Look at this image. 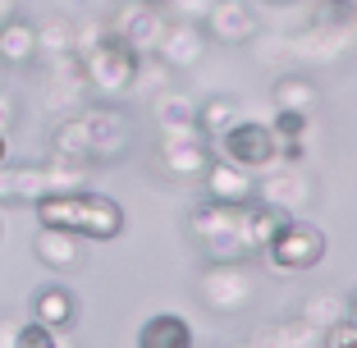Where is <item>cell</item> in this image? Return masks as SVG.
<instances>
[{
	"label": "cell",
	"instance_id": "cell-38",
	"mask_svg": "<svg viewBox=\"0 0 357 348\" xmlns=\"http://www.w3.org/2000/svg\"><path fill=\"white\" fill-rule=\"evenodd\" d=\"M0 243H5V220H0Z\"/></svg>",
	"mask_w": 357,
	"mask_h": 348
},
{
	"label": "cell",
	"instance_id": "cell-34",
	"mask_svg": "<svg viewBox=\"0 0 357 348\" xmlns=\"http://www.w3.org/2000/svg\"><path fill=\"white\" fill-rule=\"evenodd\" d=\"M0 165H10V133H0Z\"/></svg>",
	"mask_w": 357,
	"mask_h": 348
},
{
	"label": "cell",
	"instance_id": "cell-35",
	"mask_svg": "<svg viewBox=\"0 0 357 348\" xmlns=\"http://www.w3.org/2000/svg\"><path fill=\"white\" fill-rule=\"evenodd\" d=\"M348 321L357 326V298H348Z\"/></svg>",
	"mask_w": 357,
	"mask_h": 348
},
{
	"label": "cell",
	"instance_id": "cell-11",
	"mask_svg": "<svg viewBox=\"0 0 357 348\" xmlns=\"http://www.w3.org/2000/svg\"><path fill=\"white\" fill-rule=\"evenodd\" d=\"M151 55H156L165 69H192V64H202V55H206V32H202V23L165 19Z\"/></svg>",
	"mask_w": 357,
	"mask_h": 348
},
{
	"label": "cell",
	"instance_id": "cell-17",
	"mask_svg": "<svg viewBox=\"0 0 357 348\" xmlns=\"http://www.w3.org/2000/svg\"><path fill=\"white\" fill-rule=\"evenodd\" d=\"M202 188H206V202H225V206H238V202L252 197V174L229 160H211L206 174H202Z\"/></svg>",
	"mask_w": 357,
	"mask_h": 348
},
{
	"label": "cell",
	"instance_id": "cell-22",
	"mask_svg": "<svg viewBox=\"0 0 357 348\" xmlns=\"http://www.w3.org/2000/svg\"><path fill=\"white\" fill-rule=\"evenodd\" d=\"M64 55H74V23L51 14L37 23V64H55Z\"/></svg>",
	"mask_w": 357,
	"mask_h": 348
},
{
	"label": "cell",
	"instance_id": "cell-15",
	"mask_svg": "<svg viewBox=\"0 0 357 348\" xmlns=\"http://www.w3.org/2000/svg\"><path fill=\"white\" fill-rule=\"evenodd\" d=\"M156 165L174 179H202L211 165L206 137H197V142H156Z\"/></svg>",
	"mask_w": 357,
	"mask_h": 348
},
{
	"label": "cell",
	"instance_id": "cell-36",
	"mask_svg": "<svg viewBox=\"0 0 357 348\" xmlns=\"http://www.w3.org/2000/svg\"><path fill=\"white\" fill-rule=\"evenodd\" d=\"M229 348H252V344H248V339H238V344H229Z\"/></svg>",
	"mask_w": 357,
	"mask_h": 348
},
{
	"label": "cell",
	"instance_id": "cell-16",
	"mask_svg": "<svg viewBox=\"0 0 357 348\" xmlns=\"http://www.w3.org/2000/svg\"><path fill=\"white\" fill-rule=\"evenodd\" d=\"M32 321H42V326H51L55 335H64V330H74L78 321V298L69 294L64 285H42L37 294H32Z\"/></svg>",
	"mask_w": 357,
	"mask_h": 348
},
{
	"label": "cell",
	"instance_id": "cell-9",
	"mask_svg": "<svg viewBox=\"0 0 357 348\" xmlns=\"http://www.w3.org/2000/svg\"><path fill=\"white\" fill-rule=\"evenodd\" d=\"M280 46L289 51V60H298V64H339L357 46V23H353V28H326V23H312L307 32L284 37Z\"/></svg>",
	"mask_w": 357,
	"mask_h": 348
},
{
	"label": "cell",
	"instance_id": "cell-20",
	"mask_svg": "<svg viewBox=\"0 0 357 348\" xmlns=\"http://www.w3.org/2000/svg\"><path fill=\"white\" fill-rule=\"evenodd\" d=\"M51 156L60 160H78V165H92V142H87V124L83 115H64L51 128ZM96 169V165H92Z\"/></svg>",
	"mask_w": 357,
	"mask_h": 348
},
{
	"label": "cell",
	"instance_id": "cell-3",
	"mask_svg": "<svg viewBox=\"0 0 357 348\" xmlns=\"http://www.w3.org/2000/svg\"><path fill=\"white\" fill-rule=\"evenodd\" d=\"M83 60V78H87V92L101 96V101H119V96L133 92V78H137V60L142 55H133L119 37H110V28H105V37L92 46L87 55H78Z\"/></svg>",
	"mask_w": 357,
	"mask_h": 348
},
{
	"label": "cell",
	"instance_id": "cell-6",
	"mask_svg": "<svg viewBox=\"0 0 357 348\" xmlns=\"http://www.w3.org/2000/svg\"><path fill=\"white\" fill-rule=\"evenodd\" d=\"M252 197H261V206H271V211L294 220V215H303L307 206H312L316 183L303 165H284L280 160V165L261 169V179H252Z\"/></svg>",
	"mask_w": 357,
	"mask_h": 348
},
{
	"label": "cell",
	"instance_id": "cell-2",
	"mask_svg": "<svg viewBox=\"0 0 357 348\" xmlns=\"http://www.w3.org/2000/svg\"><path fill=\"white\" fill-rule=\"evenodd\" d=\"M243 215H248V202L238 206H225V202H197L188 215L192 239L202 243L206 262H248L252 248H248V234H243Z\"/></svg>",
	"mask_w": 357,
	"mask_h": 348
},
{
	"label": "cell",
	"instance_id": "cell-5",
	"mask_svg": "<svg viewBox=\"0 0 357 348\" xmlns=\"http://www.w3.org/2000/svg\"><path fill=\"white\" fill-rule=\"evenodd\" d=\"M326 257V229L312 220H303V215H294V220H284L280 234L271 239V248H266V262L275 266V271H312L316 262Z\"/></svg>",
	"mask_w": 357,
	"mask_h": 348
},
{
	"label": "cell",
	"instance_id": "cell-8",
	"mask_svg": "<svg viewBox=\"0 0 357 348\" xmlns=\"http://www.w3.org/2000/svg\"><path fill=\"white\" fill-rule=\"evenodd\" d=\"M87 124V142H92V165H110V160H119L128 151V142H133V133H128V115L115 106V101H92V106L78 110Z\"/></svg>",
	"mask_w": 357,
	"mask_h": 348
},
{
	"label": "cell",
	"instance_id": "cell-21",
	"mask_svg": "<svg viewBox=\"0 0 357 348\" xmlns=\"http://www.w3.org/2000/svg\"><path fill=\"white\" fill-rule=\"evenodd\" d=\"M271 92H275V110H289V115H307V119H312L316 106H321V92H316V83H312V78H303V74L275 78Z\"/></svg>",
	"mask_w": 357,
	"mask_h": 348
},
{
	"label": "cell",
	"instance_id": "cell-25",
	"mask_svg": "<svg viewBox=\"0 0 357 348\" xmlns=\"http://www.w3.org/2000/svg\"><path fill=\"white\" fill-rule=\"evenodd\" d=\"M289 220V215H280V211H271V206H248V215H243V234H248V248L252 252H266L271 248V239L280 234V225Z\"/></svg>",
	"mask_w": 357,
	"mask_h": 348
},
{
	"label": "cell",
	"instance_id": "cell-33",
	"mask_svg": "<svg viewBox=\"0 0 357 348\" xmlns=\"http://www.w3.org/2000/svg\"><path fill=\"white\" fill-rule=\"evenodd\" d=\"M14 14H19V0H0V23L14 19Z\"/></svg>",
	"mask_w": 357,
	"mask_h": 348
},
{
	"label": "cell",
	"instance_id": "cell-26",
	"mask_svg": "<svg viewBox=\"0 0 357 348\" xmlns=\"http://www.w3.org/2000/svg\"><path fill=\"white\" fill-rule=\"evenodd\" d=\"M234 119H238V101H229V96H211V101H202V106H197L202 137H220Z\"/></svg>",
	"mask_w": 357,
	"mask_h": 348
},
{
	"label": "cell",
	"instance_id": "cell-4",
	"mask_svg": "<svg viewBox=\"0 0 357 348\" xmlns=\"http://www.w3.org/2000/svg\"><path fill=\"white\" fill-rule=\"evenodd\" d=\"M197 298L215 317H234L257 298V275L248 271V262H206V271L197 275Z\"/></svg>",
	"mask_w": 357,
	"mask_h": 348
},
{
	"label": "cell",
	"instance_id": "cell-19",
	"mask_svg": "<svg viewBox=\"0 0 357 348\" xmlns=\"http://www.w3.org/2000/svg\"><path fill=\"white\" fill-rule=\"evenodd\" d=\"M137 348H197V335L178 312H156L137 326Z\"/></svg>",
	"mask_w": 357,
	"mask_h": 348
},
{
	"label": "cell",
	"instance_id": "cell-7",
	"mask_svg": "<svg viewBox=\"0 0 357 348\" xmlns=\"http://www.w3.org/2000/svg\"><path fill=\"white\" fill-rule=\"evenodd\" d=\"M220 160H229V165L238 169H271L280 165V151H275V133L266 124H257V119H234L229 128L220 133Z\"/></svg>",
	"mask_w": 357,
	"mask_h": 348
},
{
	"label": "cell",
	"instance_id": "cell-23",
	"mask_svg": "<svg viewBox=\"0 0 357 348\" xmlns=\"http://www.w3.org/2000/svg\"><path fill=\"white\" fill-rule=\"evenodd\" d=\"M298 317L312 321V326L326 335L330 326H339V321L348 317V298H344V294H335V289H321V294H312V298L303 303V312H298Z\"/></svg>",
	"mask_w": 357,
	"mask_h": 348
},
{
	"label": "cell",
	"instance_id": "cell-28",
	"mask_svg": "<svg viewBox=\"0 0 357 348\" xmlns=\"http://www.w3.org/2000/svg\"><path fill=\"white\" fill-rule=\"evenodd\" d=\"M14 348H64V339L55 335L51 326H42V321H19V335H14Z\"/></svg>",
	"mask_w": 357,
	"mask_h": 348
},
{
	"label": "cell",
	"instance_id": "cell-29",
	"mask_svg": "<svg viewBox=\"0 0 357 348\" xmlns=\"http://www.w3.org/2000/svg\"><path fill=\"white\" fill-rule=\"evenodd\" d=\"M215 0H165V14L169 19H183V23H202L211 14Z\"/></svg>",
	"mask_w": 357,
	"mask_h": 348
},
{
	"label": "cell",
	"instance_id": "cell-31",
	"mask_svg": "<svg viewBox=\"0 0 357 348\" xmlns=\"http://www.w3.org/2000/svg\"><path fill=\"white\" fill-rule=\"evenodd\" d=\"M10 128H19V101L10 92H0V133H10Z\"/></svg>",
	"mask_w": 357,
	"mask_h": 348
},
{
	"label": "cell",
	"instance_id": "cell-27",
	"mask_svg": "<svg viewBox=\"0 0 357 348\" xmlns=\"http://www.w3.org/2000/svg\"><path fill=\"white\" fill-rule=\"evenodd\" d=\"M326 28H353L357 23V0H316V19Z\"/></svg>",
	"mask_w": 357,
	"mask_h": 348
},
{
	"label": "cell",
	"instance_id": "cell-10",
	"mask_svg": "<svg viewBox=\"0 0 357 348\" xmlns=\"http://www.w3.org/2000/svg\"><path fill=\"white\" fill-rule=\"evenodd\" d=\"M105 28H110V37H119L133 55H151V51H156L160 28H165V14L137 5V0H124L115 19H105Z\"/></svg>",
	"mask_w": 357,
	"mask_h": 348
},
{
	"label": "cell",
	"instance_id": "cell-1",
	"mask_svg": "<svg viewBox=\"0 0 357 348\" xmlns=\"http://www.w3.org/2000/svg\"><path fill=\"white\" fill-rule=\"evenodd\" d=\"M37 211V225L46 229H64V234H78V239H92V243H115L124 234L128 215L110 192H96V188H74V192H46L42 202H32Z\"/></svg>",
	"mask_w": 357,
	"mask_h": 348
},
{
	"label": "cell",
	"instance_id": "cell-13",
	"mask_svg": "<svg viewBox=\"0 0 357 348\" xmlns=\"http://www.w3.org/2000/svg\"><path fill=\"white\" fill-rule=\"evenodd\" d=\"M252 348H321V330L303 317H284V321H266L248 335Z\"/></svg>",
	"mask_w": 357,
	"mask_h": 348
},
{
	"label": "cell",
	"instance_id": "cell-37",
	"mask_svg": "<svg viewBox=\"0 0 357 348\" xmlns=\"http://www.w3.org/2000/svg\"><path fill=\"white\" fill-rule=\"evenodd\" d=\"M271 5H294V0H271Z\"/></svg>",
	"mask_w": 357,
	"mask_h": 348
},
{
	"label": "cell",
	"instance_id": "cell-24",
	"mask_svg": "<svg viewBox=\"0 0 357 348\" xmlns=\"http://www.w3.org/2000/svg\"><path fill=\"white\" fill-rule=\"evenodd\" d=\"M151 110H156V124L160 128H197V101L183 92H160L156 101H151Z\"/></svg>",
	"mask_w": 357,
	"mask_h": 348
},
{
	"label": "cell",
	"instance_id": "cell-32",
	"mask_svg": "<svg viewBox=\"0 0 357 348\" xmlns=\"http://www.w3.org/2000/svg\"><path fill=\"white\" fill-rule=\"evenodd\" d=\"M14 335H19V317H0V348H14Z\"/></svg>",
	"mask_w": 357,
	"mask_h": 348
},
{
	"label": "cell",
	"instance_id": "cell-18",
	"mask_svg": "<svg viewBox=\"0 0 357 348\" xmlns=\"http://www.w3.org/2000/svg\"><path fill=\"white\" fill-rule=\"evenodd\" d=\"M0 64L5 69H28L37 64V23L14 14L0 23Z\"/></svg>",
	"mask_w": 357,
	"mask_h": 348
},
{
	"label": "cell",
	"instance_id": "cell-30",
	"mask_svg": "<svg viewBox=\"0 0 357 348\" xmlns=\"http://www.w3.org/2000/svg\"><path fill=\"white\" fill-rule=\"evenodd\" d=\"M321 348H357V326L344 317L339 326H330L326 335H321Z\"/></svg>",
	"mask_w": 357,
	"mask_h": 348
},
{
	"label": "cell",
	"instance_id": "cell-14",
	"mask_svg": "<svg viewBox=\"0 0 357 348\" xmlns=\"http://www.w3.org/2000/svg\"><path fill=\"white\" fill-rule=\"evenodd\" d=\"M32 257H37L46 271L64 275V271H74V266L83 262V239H78V234H64V229H46V225H37Z\"/></svg>",
	"mask_w": 357,
	"mask_h": 348
},
{
	"label": "cell",
	"instance_id": "cell-12",
	"mask_svg": "<svg viewBox=\"0 0 357 348\" xmlns=\"http://www.w3.org/2000/svg\"><path fill=\"white\" fill-rule=\"evenodd\" d=\"M202 32H206L211 42H220V46L252 42L257 37V14H252L248 0H215L211 14L202 19Z\"/></svg>",
	"mask_w": 357,
	"mask_h": 348
}]
</instances>
